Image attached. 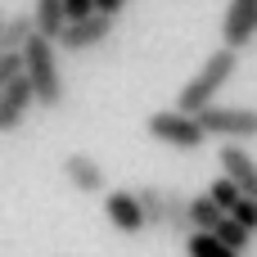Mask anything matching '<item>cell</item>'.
Returning a JSON list of instances; mask_svg holds the SVG:
<instances>
[{
  "label": "cell",
  "mask_w": 257,
  "mask_h": 257,
  "mask_svg": "<svg viewBox=\"0 0 257 257\" xmlns=\"http://www.w3.org/2000/svg\"><path fill=\"white\" fill-rule=\"evenodd\" d=\"M235 68H239V50H230V45L212 50V54L203 59V68L181 86L176 108H181V113H203V108H212V104H217V95H221V86L235 77Z\"/></svg>",
  "instance_id": "obj_1"
},
{
  "label": "cell",
  "mask_w": 257,
  "mask_h": 257,
  "mask_svg": "<svg viewBox=\"0 0 257 257\" xmlns=\"http://www.w3.org/2000/svg\"><path fill=\"white\" fill-rule=\"evenodd\" d=\"M23 63H27V81L36 90V108H59L68 86H63V72H59V45L50 36H32L23 45Z\"/></svg>",
  "instance_id": "obj_2"
},
{
  "label": "cell",
  "mask_w": 257,
  "mask_h": 257,
  "mask_svg": "<svg viewBox=\"0 0 257 257\" xmlns=\"http://www.w3.org/2000/svg\"><path fill=\"white\" fill-rule=\"evenodd\" d=\"M145 131L158 140V145H172V149H203V140H208V131H203V122L194 117V113H181V108H158V113H149V122H145Z\"/></svg>",
  "instance_id": "obj_3"
},
{
  "label": "cell",
  "mask_w": 257,
  "mask_h": 257,
  "mask_svg": "<svg viewBox=\"0 0 257 257\" xmlns=\"http://www.w3.org/2000/svg\"><path fill=\"white\" fill-rule=\"evenodd\" d=\"M194 117H199L203 131L217 136V140H235V145L257 140V108H248V104H212V108H203V113H194Z\"/></svg>",
  "instance_id": "obj_4"
},
{
  "label": "cell",
  "mask_w": 257,
  "mask_h": 257,
  "mask_svg": "<svg viewBox=\"0 0 257 257\" xmlns=\"http://www.w3.org/2000/svg\"><path fill=\"white\" fill-rule=\"evenodd\" d=\"M113 36V18H104V14H90V18H77V23H68L63 32H59V54H86V50H95V45H104Z\"/></svg>",
  "instance_id": "obj_5"
},
{
  "label": "cell",
  "mask_w": 257,
  "mask_h": 257,
  "mask_svg": "<svg viewBox=\"0 0 257 257\" xmlns=\"http://www.w3.org/2000/svg\"><path fill=\"white\" fill-rule=\"evenodd\" d=\"M104 217H108V226H113L117 235H140V230H149L145 208H140V194H131V190H108V194H104Z\"/></svg>",
  "instance_id": "obj_6"
},
{
  "label": "cell",
  "mask_w": 257,
  "mask_h": 257,
  "mask_svg": "<svg viewBox=\"0 0 257 257\" xmlns=\"http://www.w3.org/2000/svg\"><path fill=\"white\" fill-rule=\"evenodd\" d=\"M248 41H257V0H230L221 18V45L244 50Z\"/></svg>",
  "instance_id": "obj_7"
},
{
  "label": "cell",
  "mask_w": 257,
  "mask_h": 257,
  "mask_svg": "<svg viewBox=\"0 0 257 257\" xmlns=\"http://www.w3.org/2000/svg\"><path fill=\"white\" fill-rule=\"evenodd\" d=\"M36 108V90H32V81H27V72L14 81V86H5L0 90V136H9V131H18L23 126V117Z\"/></svg>",
  "instance_id": "obj_8"
},
{
  "label": "cell",
  "mask_w": 257,
  "mask_h": 257,
  "mask_svg": "<svg viewBox=\"0 0 257 257\" xmlns=\"http://www.w3.org/2000/svg\"><path fill=\"white\" fill-rule=\"evenodd\" d=\"M217 163H221V176H230L248 199H257V158L244 149V145L226 140V145L217 149Z\"/></svg>",
  "instance_id": "obj_9"
},
{
  "label": "cell",
  "mask_w": 257,
  "mask_h": 257,
  "mask_svg": "<svg viewBox=\"0 0 257 257\" xmlns=\"http://www.w3.org/2000/svg\"><path fill=\"white\" fill-rule=\"evenodd\" d=\"M63 181H68L77 194H104V185H108V181H104V167H99L90 154H81V149L63 158Z\"/></svg>",
  "instance_id": "obj_10"
},
{
  "label": "cell",
  "mask_w": 257,
  "mask_h": 257,
  "mask_svg": "<svg viewBox=\"0 0 257 257\" xmlns=\"http://www.w3.org/2000/svg\"><path fill=\"white\" fill-rule=\"evenodd\" d=\"M32 18H36V32H41V36L59 41V32L68 27V5H63V0H36V5H32Z\"/></svg>",
  "instance_id": "obj_11"
},
{
  "label": "cell",
  "mask_w": 257,
  "mask_h": 257,
  "mask_svg": "<svg viewBox=\"0 0 257 257\" xmlns=\"http://www.w3.org/2000/svg\"><path fill=\"white\" fill-rule=\"evenodd\" d=\"M163 230H167V235H181V239L194 235V226H190V194L167 190V226H163Z\"/></svg>",
  "instance_id": "obj_12"
},
{
  "label": "cell",
  "mask_w": 257,
  "mask_h": 257,
  "mask_svg": "<svg viewBox=\"0 0 257 257\" xmlns=\"http://www.w3.org/2000/svg\"><path fill=\"white\" fill-rule=\"evenodd\" d=\"M221 221H226V212L217 208L212 194H194V199H190V226H194V230H217Z\"/></svg>",
  "instance_id": "obj_13"
},
{
  "label": "cell",
  "mask_w": 257,
  "mask_h": 257,
  "mask_svg": "<svg viewBox=\"0 0 257 257\" xmlns=\"http://www.w3.org/2000/svg\"><path fill=\"white\" fill-rule=\"evenodd\" d=\"M185 257H244L235 253V248H226L212 230H194L190 239H185Z\"/></svg>",
  "instance_id": "obj_14"
},
{
  "label": "cell",
  "mask_w": 257,
  "mask_h": 257,
  "mask_svg": "<svg viewBox=\"0 0 257 257\" xmlns=\"http://www.w3.org/2000/svg\"><path fill=\"white\" fill-rule=\"evenodd\" d=\"M136 194H140V208H145V221L163 230V226H167V190H158V185H140Z\"/></svg>",
  "instance_id": "obj_15"
},
{
  "label": "cell",
  "mask_w": 257,
  "mask_h": 257,
  "mask_svg": "<svg viewBox=\"0 0 257 257\" xmlns=\"http://www.w3.org/2000/svg\"><path fill=\"white\" fill-rule=\"evenodd\" d=\"M212 235H217V239H221L226 248H235V253H248V244H253V230H248V226H239V221H235L230 212H226V221H221V226H217Z\"/></svg>",
  "instance_id": "obj_16"
},
{
  "label": "cell",
  "mask_w": 257,
  "mask_h": 257,
  "mask_svg": "<svg viewBox=\"0 0 257 257\" xmlns=\"http://www.w3.org/2000/svg\"><path fill=\"white\" fill-rule=\"evenodd\" d=\"M208 194L217 199V208H221V212H235V208H239V199H244V190H239L230 176H217V181L208 185Z\"/></svg>",
  "instance_id": "obj_17"
},
{
  "label": "cell",
  "mask_w": 257,
  "mask_h": 257,
  "mask_svg": "<svg viewBox=\"0 0 257 257\" xmlns=\"http://www.w3.org/2000/svg\"><path fill=\"white\" fill-rule=\"evenodd\" d=\"M23 72H27V63H23V50H9V54H0V90H5V86H14Z\"/></svg>",
  "instance_id": "obj_18"
},
{
  "label": "cell",
  "mask_w": 257,
  "mask_h": 257,
  "mask_svg": "<svg viewBox=\"0 0 257 257\" xmlns=\"http://www.w3.org/2000/svg\"><path fill=\"white\" fill-rule=\"evenodd\" d=\"M230 217H235L239 226H248V230L257 235V199H248V194H244V199H239V208H235Z\"/></svg>",
  "instance_id": "obj_19"
},
{
  "label": "cell",
  "mask_w": 257,
  "mask_h": 257,
  "mask_svg": "<svg viewBox=\"0 0 257 257\" xmlns=\"http://www.w3.org/2000/svg\"><path fill=\"white\" fill-rule=\"evenodd\" d=\"M126 5H131V0H95V14H104V18H117V14H126Z\"/></svg>",
  "instance_id": "obj_20"
},
{
  "label": "cell",
  "mask_w": 257,
  "mask_h": 257,
  "mask_svg": "<svg viewBox=\"0 0 257 257\" xmlns=\"http://www.w3.org/2000/svg\"><path fill=\"white\" fill-rule=\"evenodd\" d=\"M5 23H9V14H5V9H0V32H5Z\"/></svg>",
  "instance_id": "obj_21"
},
{
  "label": "cell",
  "mask_w": 257,
  "mask_h": 257,
  "mask_svg": "<svg viewBox=\"0 0 257 257\" xmlns=\"http://www.w3.org/2000/svg\"><path fill=\"white\" fill-rule=\"evenodd\" d=\"M0 54H9V45H5V36H0Z\"/></svg>",
  "instance_id": "obj_22"
}]
</instances>
